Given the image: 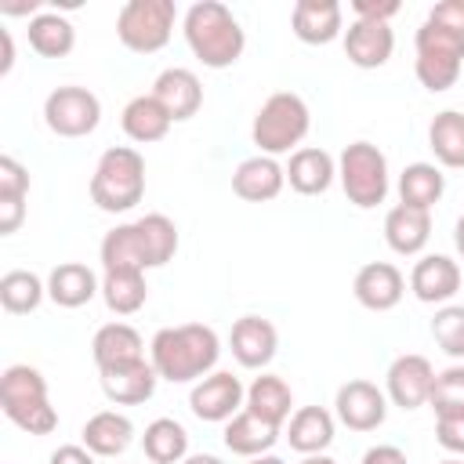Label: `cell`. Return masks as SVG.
Segmentation results:
<instances>
[{"label":"cell","instance_id":"1","mask_svg":"<svg viewBox=\"0 0 464 464\" xmlns=\"http://www.w3.org/2000/svg\"><path fill=\"white\" fill-rule=\"evenodd\" d=\"M218 355H221V341L203 323L163 326L149 344V362L156 366L160 381H170V384L203 381L218 366Z\"/></svg>","mask_w":464,"mask_h":464},{"label":"cell","instance_id":"2","mask_svg":"<svg viewBox=\"0 0 464 464\" xmlns=\"http://www.w3.org/2000/svg\"><path fill=\"white\" fill-rule=\"evenodd\" d=\"M185 44L188 51L207 65V69H228L239 62L246 47V33L239 18L218 4V0H199L185 11Z\"/></svg>","mask_w":464,"mask_h":464},{"label":"cell","instance_id":"3","mask_svg":"<svg viewBox=\"0 0 464 464\" xmlns=\"http://www.w3.org/2000/svg\"><path fill=\"white\" fill-rule=\"evenodd\" d=\"M145 196V156L130 145H112L98 156L91 174V199L105 214H123Z\"/></svg>","mask_w":464,"mask_h":464},{"label":"cell","instance_id":"4","mask_svg":"<svg viewBox=\"0 0 464 464\" xmlns=\"http://www.w3.org/2000/svg\"><path fill=\"white\" fill-rule=\"evenodd\" d=\"M0 406L7 420L29 435H51L58 428V413L47 399V381L36 366L14 362L0 373Z\"/></svg>","mask_w":464,"mask_h":464},{"label":"cell","instance_id":"5","mask_svg":"<svg viewBox=\"0 0 464 464\" xmlns=\"http://www.w3.org/2000/svg\"><path fill=\"white\" fill-rule=\"evenodd\" d=\"M308 127H312V112H308L304 98L294 91H276L257 109V116L250 123V138L261 149V156H283L304 141Z\"/></svg>","mask_w":464,"mask_h":464},{"label":"cell","instance_id":"6","mask_svg":"<svg viewBox=\"0 0 464 464\" xmlns=\"http://www.w3.org/2000/svg\"><path fill=\"white\" fill-rule=\"evenodd\" d=\"M413 47H417L413 72H417L420 87L431 94L450 91L460 76V65H464V36L424 18L417 36H413Z\"/></svg>","mask_w":464,"mask_h":464},{"label":"cell","instance_id":"7","mask_svg":"<svg viewBox=\"0 0 464 464\" xmlns=\"http://www.w3.org/2000/svg\"><path fill=\"white\" fill-rule=\"evenodd\" d=\"M174 18V0H127L116 14V36L134 54H156L170 44Z\"/></svg>","mask_w":464,"mask_h":464},{"label":"cell","instance_id":"8","mask_svg":"<svg viewBox=\"0 0 464 464\" xmlns=\"http://www.w3.org/2000/svg\"><path fill=\"white\" fill-rule=\"evenodd\" d=\"M337 178H341L348 203H355L362 210L384 203V196H388V160L373 141L344 145V152L337 160Z\"/></svg>","mask_w":464,"mask_h":464},{"label":"cell","instance_id":"9","mask_svg":"<svg viewBox=\"0 0 464 464\" xmlns=\"http://www.w3.org/2000/svg\"><path fill=\"white\" fill-rule=\"evenodd\" d=\"M44 123L58 138H87L102 123V102L94 91L65 83L44 98Z\"/></svg>","mask_w":464,"mask_h":464},{"label":"cell","instance_id":"10","mask_svg":"<svg viewBox=\"0 0 464 464\" xmlns=\"http://www.w3.org/2000/svg\"><path fill=\"white\" fill-rule=\"evenodd\" d=\"M431 384H435V366L424 355H417V352L395 355L392 366H388V373H384V395L399 410H420V406H428Z\"/></svg>","mask_w":464,"mask_h":464},{"label":"cell","instance_id":"11","mask_svg":"<svg viewBox=\"0 0 464 464\" xmlns=\"http://www.w3.org/2000/svg\"><path fill=\"white\" fill-rule=\"evenodd\" d=\"M243 402H246V388H243L239 377L228 373V370L207 373V377L196 381L192 392H188V410H192L199 420H210V424L232 420Z\"/></svg>","mask_w":464,"mask_h":464},{"label":"cell","instance_id":"12","mask_svg":"<svg viewBox=\"0 0 464 464\" xmlns=\"http://www.w3.org/2000/svg\"><path fill=\"white\" fill-rule=\"evenodd\" d=\"M334 406H337V420L352 431H373L388 417V395L373 381H362V377L341 384Z\"/></svg>","mask_w":464,"mask_h":464},{"label":"cell","instance_id":"13","mask_svg":"<svg viewBox=\"0 0 464 464\" xmlns=\"http://www.w3.org/2000/svg\"><path fill=\"white\" fill-rule=\"evenodd\" d=\"M352 294L370 312H392L406 294V279L392 261H370L355 272Z\"/></svg>","mask_w":464,"mask_h":464},{"label":"cell","instance_id":"14","mask_svg":"<svg viewBox=\"0 0 464 464\" xmlns=\"http://www.w3.org/2000/svg\"><path fill=\"white\" fill-rule=\"evenodd\" d=\"M228 344H232V355L239 366L246 370H261L276 359V348H279V334L268 319L261 315H243L232 323V334H228Z\"/></svg>","mask_w":464,"mask_h":464},{"label":"cell","instance_id":"15","mask_svg":"<svg viewBox=\"0 0 464 464\" xmlns=\"http://www.w3.org/2000/svg\"><path fill=\"white\" fill-rule=\"evenodd\" d=\"M410 290L424 304H446L460 290V265L446 254H424L410 272Z\"/></svg>","mask_w":464,"mask_h":464},{"label":"cell","instance_id":"16","mask_svg":"<svg viewBox=\"0 0 464 464\" xmlns=\"http://www.w3.org/2000/svg\"><path fill=\"white\" fill-rule=\"evenodd\" d=\"M395 51V33L388 22H366L355 18L344 29V54L359 69H381Z\"/></svg>","mask_w":464,"mask_h":464},{"label":"cell","instance_id":"17","mask_svg":"<svg viewBox=\"0 0 464 464\" xmlns=\"http://www.w3.org/2000/svg\"><path fill=\"white\" fill-rule=\"evenodd\" d=\"M286 185V167H279L276 156H250L232 170V192L246 203H268L283 192Z\"/></svg>","mask_w":464,"mask_h":464},{"label":"cell","instance_id":"18","mask_svg":"<svg viewBox=\"0 0 464 464\" xmlns=\"http://www.w3.org/2000/svg\"><path fill=\"white\" fill-rule=\"evenodd\" d=\"M152 94L160 98V105L170 112L174 123L192 120V116L199 112V105H203L199 76H196L192 69H185V65H170V69H163V72L156 76V83H152Z\"/></svg>","mask_w":464,"mask_h":464},{"label":"cell","instance_id":"19","mask_svg":"<svg viewBox=\"0 0 464 464\" xmlns=\"http://www.w3.org/2000/svg\"><path fill=\"white\" fill-rule=\"evenodd\" d=\"M290 29L301 44H330L344 29V11L337 0H297L290 11Z\"/></svg>","mask_w":464,"mask_h":464},{"label":"cell","instance_id":"20","mask_svg":"<svg viewBox=\"0 0 464 464\" xmlns=\"http://www.w3.org/2000/svg\"><path fill=\"white\" fill-rule=\"evenodd\" d=\"M102 373V392L109 402L116 406H138V402H149L152 392H156V366L138 359V362H127V366H112V370H98Z\"/></svg>","mask_w":464,"mask_h":464},{"label":"cell","instance_id":"21","mask_svg":"<svg viewBox=\"0 0 464 464\" xmlns=\"http://www.w3.org/2000/svg\"><path fill=\"white\" fill-rule=\"evenodd\" d=\"M337 178V163L326 149H315V145H304V149H294L290 152V163H286V181L294 192L301 196H323Z\"/></svg>","mask_w":464,"mask_h":464},{"label":"cell","instance_id":"22","mask_svg":"<svg viewBox=\"0 0 464 464\" xmlns=\"http://www.w3.org/2000/svg\"><path fill=\"white\" fill-rule=\"evenodd\" d=\"M431 239V210H417V207H392L384 214V243L402 254V257H413L428 246Z\"/></svg>","mask_w":464,"mask_h":464},{"label":"cell","instance_id":"23","mask_svg":"<svg viewBox=\"0 0 464 464\" xmlns=\"http://www.w3.org/2000/svg\"><path fill=\"white\" fill-rule=\"evenodd\" d=\"M91 355H94L98 370H112V366L145 359V344L130 323H105V326H98V334L91 341Z\"/></svg>","mask_w":464,"mask_h":464},{"label":"cell","instance_id":"24","mask_svg":"<svg viewBox=\"0 0 464 464\" xmlns=\"http://www.w3.org/2000/svg\"><path fill=\"white\" fill-rule=\"evenodd\" d=\"M120 123H123V134L138 145H152V141H163L167 130H170V112L160 105L156 94H138L123 105L120 112Z\"/></svg>","mask_w":464,"mask_h":464},{"label":"cell","instance_id":"25","mask_svg":"<svg viewBox=\"0 0 464 464\" xmlns=\"http://www.w3.org/2000/svg\"><path fill=\"white\" fill-rule=\"evenodd\" d=\"M98 257H102L105 272H145L149 254H145V239L138 232V221H127V225H116L112 232H105Z\"/></svg>","mask_w":464,"mask_h":464},{"label":"cell","instance_id":"26","mask_svg":"<svg viewBox=\"0 0 464 464\" xmlns=\"http://www.w3.org/2000/svg\"><path fill=\"white\" fill-rule=\"evenodd\" d=\"M80 439H83V446H87L94 457H120V453L134 442V424H130L127 413L102 410V413L87 417Z\"/></svg>","mask_w":464,"mask_h":464},{"label":"cell","instance_id":"27","mask_svg":"<svg viewBox=\"0 0 464 464\" xmlns=\"http://www.w3.org/2000/svg\"><path fill=\"white\" fill-rule=\"evenodd\" d=\"M94 294H102V283L98 276L80 265V261H62L58 268H51L47 276V297L58 304V308H80L87 304Z\"/></svg>","mask_w":464,"mask_h":464},{"label":"cell","instance_id":"28","mask_svg":"<svg viewBox=\"0 0 464 464\" xmlns=\"http://www.w3.org/2000/svg\"><path fill=\"white\" fill-rule=\"evenodd\" d=\"M276 442H279V424H268V420H261L250 410H239L232 420H225V446L236 457H246V460L250 457H261Z\"/></svg>","mask_w":464,"mask_h":464},{"label":"cell","instance_id":"29","mask_svg":"<svg viewBox=\"0 0 464 464\" xmlns=\"http://www.w3.org/2000/svg\"><path fill=\"white\" fill-rule=\"evenodd\" d=\"M286 442H290V450H297L304 457L323 453L334 442V417L323 406H301V410H294L290 428H286Z\"/></svg>","mask_w":464,"mask_h":464},{"label":"cell","instance_id":"30","mask_svg":"<svg viewBox=\"0 0 464 464\" xmlns=\"http://www.w3.org/2000/svg\"><path fill=\"white\" fill-rule=\"evenodd\" d=\"M290 406H294V392H290V384L283 377L261 373V377L250 381V388H246V410L257 413L261 420L283 428V420L290 417Z\"/></svg>","mask_w":464,"mask_h":464},{"label":"cell","instance_id":"31","mask_svg":"<svg viewBox=\"0 0 464 464\" xmlns=\"http://www.w3.org/2000/svg\"><path fill=\"white\" fill-rule=\"evenodd\" d=\"M76 44V29L58 11H40L29 18V47L40 58H65Z\"/></svg>","mask_w":464,"mask_h":464},{"label":"cell","instance_id":"32","mask_svg":"<svg viewBox=\"0 0 464 464\" xmlns=\"http://www.w3.org/2000/svg\"><path fill=\"white\" fill-rule=\"evenodd\" d=\"M428 145L442 167L460 170L464 167V112H457V109L435 112V120L428 127Z\"/></svg>","mask_w":464,"mask_h":464},{"label":"cell","instance_id":"33","mask_svg":"<svg viewBox=\"0 0 464 464\" xmlns=\"http://www.w3.org/2000/svg\"><path fill=\"white\" fill-rule=\"evenodd\" d=\"M446 192V178L435 163H410L399 174V199L417 210H431Z\"/></svg>","mask_w":464,"mask_h":464},{"label":"cell","instance_id":"34","mask_svg":"<svg viewBox=\"0 0 464 464\" xmlns=\"http://www.w3.org/2000/svg\"><path fill=\"white\" fill-rule=\"evenodd\" d=\"M145 457L152 464H181L188 457V431L174 417H156L141 435Z\"/></svg>","mask_w":464,"mask_h":464},{"label":"cell","instance_id":"35","mask_svg":"<svg viewBox=\"0 0 464 464\" xmlns=\"http://www.w3.org/2000/svg\"><path fill=\"white\" fill-rule=\"evenodd\" d=\"M47 297V283L36 272L25 268H11L0 276V304L11 315H29L40 308V301Z\"/></svg>","mask_w":464,"mask_h":464},{"label":"cell","instance_id":"36","mask_svg":"<svg viewBox=\"0 0 464 464\" xmlns=\"http://www.w3.org/2000/svg\"><path fill=\"white\" fill-rule=\"evenodd\" d=\"M102 297H105L109 312L134 315L145 304V297H149L145 272H105L102 276Z\"/></svg>","mask_w":464,"mask_h":464},{"label":"cell","instance_id":"37","mask_svg":"<svg viewBox=\"0 0 464 464\" xmlns=\"http://www.w3.org/2000/svg\"><path fill=\"white\" fill-rule=\"evenodd\" d=\"M138 232L145 239V254H149V268L167 265L178 254V228L167 214H145L138 218Z\"/></svg>","mask_w":464,"mask_h":464},{"label":"cell","instance_id":"38","mask_svg":"<svg viewBox=\"0 0 464 464\" xmlns=\"http://www.w3.org/2000/svg\"><path fill=\"white\" fill-rule=\"evenodd\" d=\"M428 406L435 410V417L464 413V366H446V370L435 373Z\"/></svg>","mask_w":464,"mask_h":464},{"label":"cell","instance_id":"39","mask_svg":"<svg viewBox=\"0 0 464 464\" xmlns=\"http://www.w3.org/2000/svg\"><path fill=\"white\" fill-rule=\"evenodd\" d=\"M431 337L450 359H464V304H442L431 319Z\"/></svg>","mask_w":464,"mask_h":464},{"label":"cell","instance_id":"40","mask_svg":"<svg viewBox=\"0 0 464 464\" xmlns=\"http://www.w3.org/2000/svg\"><path fill=\"white\" fill-rule=\"evenodd\" d=\"M29 170L14 156H0V199H25Z\"/></svg>","mask_w":464,"mask_h":464},{"label":"cell","instance_id":"41","mask_svg":"<svg viewBox=\"0 0 464 464\" xmlns=\"http://www.w3.org/2000/svg\"><path fill=\"white\" fill-rule=\"evenodd\" d=\"M435 439L442 450L450 453H460L464 457V413H446V417H435Z\"/></svg>","mask_w":464,"mask_h":464},{"label":"cell","instance_id":"42","mask_svg":"<svg viewBox=\"0 0 464 464\" xmlns=\"http://www.w3.org/2000/svg\"><path fill=\"white\" fill-rule=\"evenodd\" d=\"M428 22L442 25V29H453L464 36V0H442L428 11Z\"/></svg>","mask_w":464,"mask_h":464},{"label":"cell","instance_id":"43","mask_svg":"<svg viewBox=\"0 0 464 464\" xmlns=\"http://www.w3.org/2000/svg\"><path fill=\"white\" fill-rule=\"evenodd\" d=\"M352 11L366 22H388L399 14V0H352Z\"/></svg>","mask_w":464,"mask_h":464},{"label":"cell","instance_id":"44","mask_svg":"<svg viewBox=\"0 0 464 464\" xmlns=\"http://www.w3.org/2000/svg\"><path fill=\"white\" fill-rule=\"evenodd\" d=\"M22 218H25V199H0V236L18 232Z\"/></svg>","mask_w":464,"mask_h":464},{"label":"cell","instance_id":"45","mask_svg":"<svg viewBox=\"0 0 464 464\" xmlns=\"http://www.w3.org/2000/svg\"><path fill=\"white\" fill-rule=\"evenodd\" d=\"M47 464H94V453L87 446H72L69 442V446H58Z\"/></svg>","mask_w":464,"mask_h":464},{"label":"cell","instance_id":"46","mask_svg":"<svg viewBox=\"0 0 464 464\" xmlns=\"http://www.w3.org/2000/svg\"><path fill=\"white\" fill-rule=\"evenodd\" d=\"M359 464H410L399 446H370Z\"/></svg>","mask_w":464,"mask_h":464},{"label":"cell","instance_id":"47","mask_svg":"<svg viewBox=\"0 0 464 464\" xmlns=\"http://www.w3.org/2000/svg\"><path fill=\"white\" fill-rule=\"evenodd\" d=\"M0 44H4V58H0V76H4V72H11V65H14V40H11L7 29H0Z\"/></svg>","mask_w":464,"mask_h":464},{"label":"cell","instance_id":"48","mask_svg":"<svg viewBox=\"0 0 464 464\" xmlns=\"http://www.w3.org/2000/svg\"><path fill=\"white\" fill-rule=\"evenodd\" d=\"M181 464H225V460L214 457V453H192V457H185Z\"/></svg>","mask_w":464,"mask_h":464},{"label":"cell","instance_id":"49","mask_svg":"<svg viewBox=\"0 0 464 464\" xmlns=\"http://www.w3.org/2000/svg\"><path fill=\"white\" fill-rule=\"evenodd\" d=\"M453 243H457V254L464 257V214H460L457 225H453Z\"/></svg>","mask_w":464,"mask_h":464},{"label":"cell","instance_id":"50","mask_svg":"<svg viewBox=\"0 0 464 464\" xmlns=\"http://www.w3.org/2000/svg\"><path fill=\"white\" fill-rule=\"evenodd\" d=\"M246 464H286L283 457H276V453H261V457H250Z\"/></svg>","mask_w":464,"mask_h":464},{"label":"cell","instance_id":"51","mask_svg":"<svg viewBox=\"0 0 464 464\" xmlns=\"http://www.w3.org/2000/svg\"><path fill=\"white\" fill-rule=\"evenodd\" d=\"M301 464H337L334 457H326V453H312V457H304Z\"/></svg>","mask_w":464,"mask_h":464},{"label":"cell","instance_id":"52","mask_svg":"<svg viewBox=\"0 0 464 464\" xmlns=\"http://www.w3.org/2000/svg\"><path fill=\"white\" fill-rule=\"evenodd\" d=\"M439 464H464V457H450V460H439Z\"/></svg>","mask_w":464,"mask_h":464}]
</instances>
